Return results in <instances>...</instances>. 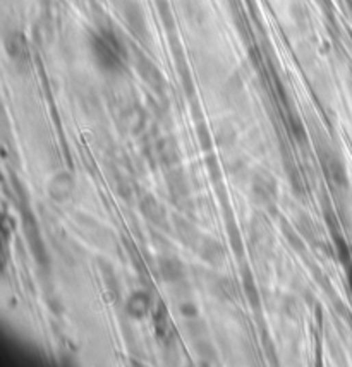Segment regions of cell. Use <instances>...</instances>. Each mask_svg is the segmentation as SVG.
<instances>
[{
    "instance_id": "cell-1",
    "label": "cell",
    "mask_w": 352,
    "mask_h": 367,
    "mask_svg": "<svg viewBox=\"0 0 352 367\" xmlns=\"http://www.w3.org/2000/svg\"><path fill=\"white\" fill-rule=\"evenodd\" d=\"M93 50L97 60L105 67H115L121 62V52L117 43L112 40V36H98L93 42Z\"/></svg>"
},
{
    "instance_id": "cell-2",
    "label": "cell",
    "mask_w": 352,
    "mask_h": 367,
    "mask_svg": "<svg viewBox=\"0 0 352 367\" xmlns=\"http://www.w3.org/2000/svg\"><path fill=\"white\" fill-rule=\"evenodd\" d=\"M148 305H150V299L147 297L144 294H136L133 295V299L129 301V305H127V309H129V312L133 316H143L148 312Z\"/></svg>"
}]
</instances>
